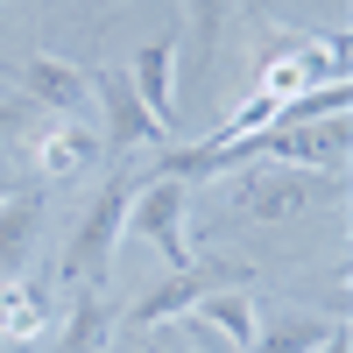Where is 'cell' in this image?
<instances>
[{"label": "cell", "instance_id": "277c9868", "mask_svg": "<svg viewBox=\"0 0 353 353\" xmlns=\"http://www.w3.org/2000/svg\"><path fill=\"white\" fill-rule=\"evenodd\" d=\"M241 283H248L241 261H191V269H176L163 290H149V297L128 311V325H134V332H163L170 318H184L198 297H212V290H241Z\"/></svg>", "mask_w": 353, "mask_h": 353}, {"label": "cell", "instance_id": "8992f818", "mask_svg": "<svg viewBox=\"0 0 353 353\" xmlns=\"http://www.w3.org/2000/svg\"><path fill=\"white\" fill-rule=\"evenodd\" d=\"M21 99L57 113V121H85V113H92V71H78L71 57H28Z\"/></svg>", "mask_w": 353, "mask_h": 353}, {"label": "cell", "instance_id": "7402d4cb", "mask_svg": "<svg viewBox=\"0 0 353 353\" xmlns=\"http://www.w3.org/2000/svg\"><path fill=\"white\" fill-rule=\"evenodd\" d=\"M212 353H226V346H219V339H212Z\"/></svg>", "mask_w": 353, "mask_h": 353}, {"label": "cell", "instance_id": "3957f363", "mask_svg": "<svg viewBox=\"0 0 353 353\" xmlns=\"http://www.w3.org/2000/svg\"><path fill=\"white\" fill-rule=\"evenodd\" d=\"M184 219H191V184H184V176H163V170H156L149 191L128 198V233H134V241H149L170 269H191V261H198Z\"/></svg>", "mask_w": 353, "mask_h": 353}, {"label": "cell", "instance_id": "7c38bea8", "mask_svg": "<svg viewBox=\"0 0 353 353\" xmlns=\"http://www.w3.org/2000/svg\"><path fill=\"white\" fill-rule=\"evenodd\" d=\"M43 332H50V297H43V290L36 283L0 290V346H28Z\"/></svg>", "mask_w": 353, "mask_h": 353}, {"label": "cell", "instance_id": "8fae6325", "mask_svg": "<svg viewBox=\"0 0 353 353\" xmlns=\"http://www.w3.org/2000/svg\"><path fill=\"white\" fill-rule=\"evenodd\" d=\"M325 339H332V318H318V311H276V318H261L254 353H318Z\"/></svg>", "mask_w": 353, "mask_h": 353}, {"label": "cell", "instance_id": "52a82bcc", "mask_svg": "<svg viewBox=\"0 0 353 353\" xmlns=\"http://www.w3.org/2000/svg\"><path fill=\"white\" fill-rule=\"evenodd\" d=\"M176 57H184V43L156 36V43H141V57L128 64V85H134V99L156 113V128H176Z\"/></svg>", "mask_w": 353, "mask_h": 353}, {"label": "cell", "instance_id": "e0dca14e", "mask_svg": "<svg viewBox=\"0 0 353 353\" xmlns=\"http://www.w3.org/2000/svg\"><path fill=\"white\" fill-rule=\"evenodd\" d=\"M14 128H28V99H21V92H8V99H0V141H8Z\"/></svg>", "mask_w": 353, "mask_h": 353}, {"label": "cell", "instance_id": "5bb4252c", "mask_svg": "<svg viewBox=\"0 0 353 353\" xmlns=\"http://www.w3.org/2000/svg\"><path fill=\"white\" fill-rule=\"evenodd\" d=\"M353 106V85L339 78V85H311V92H297V99H283V113H276V128H304V121H332V113H346Z\"/></svg>", "mask_w": 353, "mask_h": 353}, {"label": "cell", "instance_id": "30bf717a", "mask_svg": "<svg viewBox=\"0 0 353 353\" xmlns=\"http://www.w3.org/2000/svg\"><path fill=\"white\" fill-rule=\"evenodd\" d=\"M99 149H106V141L85 128V121H57V128H43V134H36V176H43V184L85 176V170L99 163Z\"/></svg>", "mask_w": 353, "mask_h": 353}, {"label": "cell", "instance_id": "ac0fdd59", "mask_svg": "<svg viewBox=\"0 0 353 353\" xmlns=\"http://www.w3.org/2000/svg\"><path fill=\"white\" fill-rule=\"evenodd\" d=\"M64 8H85V14H113L121 0H64Z\"/></svg>", "mask_w": 353, "mask_h": 353}, {"label": "cell", "instance_id": "9c48e42d", "mask_svg": "<svg viewBox=\"0 0 353 353\" xmlns=\"http://www.w3.org/2000/svg\"><path fill=\"white\" fill-rule=\"evenodd\" d=\"M36 241H43V191H8L0 198V276H28L36 261Z\"/></svg>", "mask_w": 353, "mask_h": 353}, {"label": "cell", "instance_id": "7a4b0ae2", "mask_svg": "<svg viewBox=\"0 0 353 353\" xmlns=\"http://www.w3.org/2000/svg\"><path fill=\"white\" fill-rule=\"evenodd\" d=\"M134 170H113L106 184L92 191V205L78 212V233H71V254H64V269L85 283V290H106L113 276V248H121V233H128V198H134Z\"/></svg>", "mask_w": 353, "mask_h": 353}, {"label": "cell", "instance_id": "ffe728a7", "mask_svg": "<svg viewBox=\"0 0 353 353\" xmlns=\"http://www.w3.org/2000/svg\"><path fill=\"white\" fill-rule=\"evenodd\" d=\"M149 353H191V346H184V339H156Z\"/></svg>", "mask_w": 353, "mask_h": 353}, {"label": "cell", "instance_id": "d6986e66", "mask_svg": "<svg viewBox=\"0 0 353 353\" xmlns=\"http://www.w3.org/2000/svg\"><path fill=\"white\" fill-rule=\"evenodd\" d=\"M318 353H353V339H346V325H332V339L318 346Z\"/></svg>", "mask_w": 353, "mask_h": 353}, {"label": "cell", "instance_id": "4fadbf2b", "mask_svg": "<svg viewBox=\"0 0 353 353\" xmlns=\"http://www.w3.org/2000/svg\"><path fill=\"white\" fill-rule=\"evenodd\" d=\"M106 339H113V304L99 297V290H85V297L71 304V325H64V339H57V353H106Z\"/></svg>", "mask_w": 353, "mask_h": 353}, {"label": "cell", "instance_id": "2e32d148", "mask_svg": "<svg viewBox=\"0 0 353 353\" xmlns=\"http://www.w3.org/2000/svg\"><path fill=\"white\" fill-rule=\"evenodd\" d=\"M191 21H198V71H205L219 50V28H226V0H191Z\"/></svg>", "mask_w": 353, "mask_h": 353}, {"label": "cell", "instance_id": "603a6c76", "mask_svg": "<svg viewBox=\"0 0 353 353\" xmlns=\"http://www.w3.org/2000/svg\"><path fill=\"white\" fill-rule=\"evenodd\" d=\"M0 99H8V85H0Z\"/></svg>", "mask_w": 353, "mask_h": 353}, {"label": "cell", "instance_id": "44dd1931", "mask_svg": "<svg viewBox=\"0 0 353 353\" xmlns=\"http://www.w3.org/2000/svg\"><path fill=\"white\" fill-rule=\"evenodd\" d=\"M8 191H21V184H14V176H8V170H0V198H8Z\"/></svg>", "mask_w": 353, "mask_h": 353}, {"label": "cell", "instance_id": "9a60e30c", "mask_svg": "<svg viewBox=\"0 0 353 353\" xmlns=\"http://www.w3.org/2000/svg\"><path fill=\"white\" fill-rule=\"evenodd\" d=\"M276 113H283V99H276V92H248V99L233 106V113H226V121L205 134V141H241V134H261V128H276Z\"/></svg>", "mask_w": 353, "mask_h": 353}, {"label": "cell", "instance_id": "5b68a950", "mask_svg": "<svg viewBox=\"0 0 353 353\" xmlns=\"http://www.w3.org/2000/svg\"><path fill=\"white\" fill-rule=\"evenodd\" d=\"M92 106H99V121H106L99 141H113V149H156V141H170V128H156V113L134 99L128 71H99L92 78Z\"/></svg>", "mask_w": 353, "mask_h": 353}, {"label": "cell", "instance_id": "6da1fadb", "mask_svg": "<svg viewBox=\"0 0 353 353\" xmlns=\"http://www.w3.org/2000/svg\"><path fill=\"white\" fill-rule=\"evenodd\" d=\"M346 198L339 170H297V163H269V170H233L226 176V212L233 219H304Z\"/></svg>", "mask_w": 353, "mask_h": 353}, {"label": "cell", "instance_id": "ba28073f", "mask_svg": "<svg viewBox=\"0 0 353 353\" xmlns=\"http://www.w3.org/2000/svg\"><path fill=\"white\" fill-rule=\"evenodd\" d=\"M191 325H205L226 353H254V332H261V311H254V297L248 290H212V297H198L191 311Z\"/></svg>", "mask_w": 353, "mask_h": 353}]
</instances>
